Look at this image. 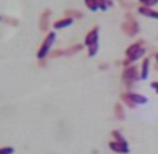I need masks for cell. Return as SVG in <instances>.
<instances>
[{
    "mask_svg": "<svg viewBox=\"0 0 158 154\" xmlns=\"http://www.w3.org/2000/svg\"><path fill=\"white\" fill-rule=\"evenodd\" d=\"M64 56V49H57V50H52L49 53L50 58H56V57H61Z\"/></svg>",
    "mask_w": 158,
    "mask_h": 154,
    "instance_id": "obj_20",
    "label": "cell"
},
{
    "mask_svg": "<svg viewBox=\"0 0 158 154\" xmlns=\"http://www.w3.org/2000/svg\"><path fill=\"white\" fill-rule=\"evenodd\" d=\"M105 2L107 4L108 7H110V6H113V0H104Z\"/></svg>",
    "mask_w": 158,
    "mask_h": 154,
    "instance_id": "obj_26",
    "label": "cell"
},
{
    "mask_svg": "<svg viewBox=\"0 0 158 154\" xmlns=\"http://www.w3.org/2000/svg\"><path fill=\"white\" fill-rule=\"evenodd\" d=\"M73 23V18H69V17H66V18H61L59 21L55 22L54 23V29L55 30H60V29H64V27H67V26L72 25Z\"/></svg>",
    "mask_w": 158,
    "mask_h": 154,
    "instance_id": "obj_9",
    "label": "cell"
},
{
    "mask_svg": "<svg viewBox=\"0 0 158 154\" xmlns=\"http://www.w3.org/2000/svg\"><path fill=\"white\" fill-rule=\"evenodd\" d=\"M108 146H109V148L111 151H114V152L119 154H127L130 152L129 145L118 143V142H110V143L108 144Z\"/></svg>",
    "mask_w": 158,
    "mask_h": 154,
    "instance_id": "obj_6",
    "label": "cell"
},
{
    "mask_svg": "<svg viewBox=\"0 0 158 154\" xmlns=\"http://www.w3.org/2000/svg\"><path fill=\"white\" fill-rule=\"evenodd\" d=\"M114 113H115L116 118L118 120H124L125 119V110L121 103H116L114 108Z\"/></svg>",
    "mask_w": 158,
    "mask_h": 154,
    "instance_id": "obj_13",
    "label": "cell"
},
{
    "mask_svg": "<svg viewBox=\"0 0 158 154\" xmlns=\"http://www.w3.org/2000/svg\"><path fill=\"white\" fill-rule=\"evenodd\" d=\"M121 29L124 33H125L127 36H134L137 35L138 33L140 32V26L138 24L137 19L134 18L132 14H130V13H126L125 15V22L122 23V25H121Z\"/></svg>",
    "mask_w": 158,
    "mask_h": 154,
    "instance_id": "obj_1",
    "label": "cell"
},
{
    "mask_svg": "<svg viewBox=\"0 0 158 154\" xmlns=\"http://www.w3.org/2000/svg\"><path fill=\"white\" fill-rule=\"evenodd\" d=\"M111 136L114 137V140H115L116 142H118V143H122V144H125V145H129L127 140L124 138V136H123L122 134L119 133L118 130H113V132H111Z\"/></svg>",
    "mask_w": 158,
    "mask_h": 154,
    "instance_id": "obj_16",
    "label": "cell"
},
{
    "mask_svg": "<svg viewBox=\"0 0 158 154\" xmlns=\"http://www.w3.org/2000/svg\"><path fill=\"white\" fill-rule=\"evenodd\" d=\"M121 100H122L123 102H124V103L127 105V107L131 108V109H134V108L137 107V104L134 103V102H133V101L131 100L129 97H127V94H126V93H122V94H121Z\"/></svg>",
    "mask_w": 158,
    "mask_h": 154,
    "instance_id": "obj_17",
    "label": "cell"
},
{
    "mask_svg": "<svg viewBox=\"0 0 158 154\" xmlns=\"http://www.w3.org/2000/svg\"><path fill=\"white\" fill-rule=\"evenodd\" d=\"M138 11L139 14H141L142 16H146V17H150L155 18V19H158V11L151 9L150 7H146V6H142V7L138 8Z\"/></svg>",
    "mask_w": 158,
    "mask_h": 154,
    "instance_id": "obj_7",
    "label": "cell"
},
{
    "mask_svg": "<svg viewBox=\"0 0 158 154\" xmlns=\"http://www.w3.org/2000/svg\"><path fill=\"white\" fill-rule=\"evenodd\" d=\"M85 6L89 8L91 11H96L98 9V0H84Z\"/></svg>",
    "mask_w": 158,
    "mask_h": 154,
    "instance_id": "obj_18",
    "label": "cell"
},
{
    "mask_svg": "<svg viewBox=\"0 0 158 154\" xmlns=\"http://www.w3.org/2000/svg\"><path fill=\"white\" fill-rule=\"evenodd\" d=\"M156 60H157V62H158V53L156 54Z\"/></svg>",
    "mask_w": 158,
    "mask_h": 154,
    "instance_id": "obj_27",
    "label": "cell"
},
{
    "mask_svg": "<svg viewBox=\"0 0 158 154\" xmlns=\"http://www.w3.org/2000/svg\"><path fill=\"white\" fill-rule=\"evenodd\" d=\"M142 44H143V42H142V40L141 41H139V42H135L133 43V44H131L127 49H126L125 51V54L127 56V57H131L132 54H134L137 51H139L142 48Z\"/></svg>",
    "mask_w": 158,
    "mask_h": 154,
    "instance_id": "obj_11",
    "label": "cell"
},
{
    "mask_svg": "<svg viewBox=\"0 0 158 154\" xmlns=\"http://www.w3.org/2000/svg\"><path fill=\"white\" fill-rule=\"evenodd\" d=\"M55 39H56L55 32H49L47 34V36L44 38L39 51H38V53H36V57L39 58L40 60H41V59H44V57L49 53V50H50V48H51V45H52V43H54Z\"/></svg>",
    "mask_w": 158,
    "mask_h": 154,
    "instance_id": "obj_3",
    "label": "cell"
},
{
    "mask_svg": "<svg viewBox=\"0 0 158 154\" xmlns=\"http://www.w3.org/2000/svg\"><path fill=\"white\" fill-rule=\"evenodd\" d=\"M50 16H51V9L47 8L44 9L43 13L40 16V21H39V27L42 32H47L49 30V22H50Z\"/></svg>",
    "mask_w": 158,
    "mask_h": 154,
    "instance_id": "obj_4",
    "label": "cell"
},
{
    "mask_svg": "<svg viewBox=\"0 0 158 154\" xmlns=\"http://www.w3.org/2000/svg\"><path fill=\"white\" fill-rule=\"evenodd\" d=\"M126 94H127V97H129L135 104H146L148 102L147 97H143V95H141V94L133 93V92H129V93H126Z\"/></svg>",
    "mask_w": 158,
    "mask_h": 154,
    "instance_id": "obj_8",
    "label": "cell"
},
{
    "mask_svg": "<svg viewBox=\"0 0 158 154\" xmlns=\"http://www.w3.org/2000/svg\"><path fill=\"white\" fill-rule=\"evenodd\" d=\"M119 4H121V6H123L124 8H130V7H132V5H130L126 0H117Z\"/></svg>",
    "mask_w": 158,
    "mask_h": 154,
    "instance_id": "obj_23",
    "label": "cell"
},
{
    "mask_svg": "<svg viewBox=\"0 0 158 154\" xmlns=\"http://www.w3.org/2000/svg\"><path fill=\"white\" fill-rule=\"evenodd\" d=\"M98 48H99V44L97 43H94V44H91L88 47V54H89V57H94L98 52Z\"/></svg>",
    "mask_w": 158,
    "mask_h": 154,
    "instance_id": "obj_19",
    "label": "cell"
},
{
    "mask_svg": "<svg viewBox=\"0 0 158 154\" xmlns=\"http://www.w3.org/2000/svg\"><path fill=\"white\" fill-rule=\"evenodd\" d=\"M122 79L127 87H132L133 84L140 79V74L138 72L137 66H127L122 74Z\"/></svg>",
    "mask_w": 158,
    "mask_h": 154,
    "instance_id": "obj_2",
    "label": "cell"
},
{
    "mask_svg": "<svg viewBox=\"0 0 158 154\" xmlns=\"http://www.w3.org/2000/svg\"><path fill=\"white\" fill-rule=\"evenodd\" d=\"M98 39H99V27L96 26L94 29H92L88 34H86L84 43H85L86 47H89V45L94 44V43H97Z\"/></svg>",
    "mask_w": 158,
    "mask_h": 154,
    "instance_id": "obj_5",
    "label": "cell"
},
{
    "mask_svg": "<svg viewBox=\"0 0 158 154\" xmlns=\"http://www.w3.org/2000/svg\"><path fill=\"white\" fill-rule=\"evenodd\" d=\"M13 153H14V148L10 146L1 147L0 148V154H13Z\"/></svg>",
    "mask_w": 158,
    "mask_h": 154,
    "instance_id": "obj_22",
    "label": "cell"
},
{
    "mask_svg": "<svg viewBox=\"0 0 158 154\" xmlns=\"http://www.w3.org/2000/svg\"><path fill=\"white\" fill-rule=\"evenodd\" d=\"M156 92H157V94H158V91H156Z\"/></svg>",
    "mask_w": 158,
    "mask_h": 154,
    "instance_id": "obj_28",
    "label": "cell"
},
{
    "mask_svg": "<svg viewBox=\"0 0 158 154\" xmlns=\"http://www.w3.org/2000/svg\"><path fill=\"white\" fill-rule=\"evenodd\" d=\"M0 19H1V17H0Z\"/></svg>",
    "mask_w": 158,
    "mask_h": 154,
    "instance_id": "obj_29",
    "label": "cell"
},
{
    "mask_svg": "<svg viewBox=\"0 0 158 154\" xmlns=\"http://www.w3.org/2000/svg\"><path fill=\"white\" fill-rule=\"evenodd\" d=\"M4 21H6V22H8V24L9 25H17V21L16 19H11V18H8V17H5L4 18Z\"/></svg>",
    "mask_w": 158,
    "mask_h": 154,
    "instance_id": "obj_24",
    "label": "cell"
},
{
    "mask_svg": "<svg viewBox=\"0 0 158 154\" xmlns=\"http://www.w3.org/2000/svg\"><path fill=\"white\" fill-rule=\"evenodd\" d=\"M65 15L66 17L69 18H82L83 13L81 10H76V9H67L65 10Z\"/></svg>",
    "mask_w": 158,
    "mask_h": 154,
    "instance_id": "obj_15",
    "label": "cell"
},
{
    "mask_svg": "<svg viewBox=\"0 0 158 154\" xmlns=\"http://www.w3.org/2000/svg\"><path fill=\"white\" fill-rule=\"evenodd\" d=\"M149 58H144L142 61V66H141V73H140V78L141 79H147L149 75Z\"/></svg>",
    "mask_w": 158,
    "mask_h": 154,
    "instance_id": "obj_12",
    "label": "cell"
},
{
    "mask_svg": "<svg viewBox=\"0 0 158 154\" xmlns=\"http://www.w3.org/2000/svg\"><path fill=\"white\" fill-rule=\"evenodd\" d=\"M144 53H146V49H144V48H141L140 50L137 51V52H135L134 54H132L131 57H127V59H126V60L123 61V64H124V66H126V67H127V66H129L132 61H135L137 59H139L140 57H142Z\"/></svg>",
    "mask_w": 158,
    "mask_h": 154,
    "instance_id": "obj_10",
    "label": "cell"
},
{
    "mask_svg": "<svg viewBox=\"0 0 158 154\" xmlns=\"http://www.w3.org/2000/svg\"><path fill=\"white\" fill-rule=\"evenodd\" d=\"M141 4L144 5L146 7H152L158 4V0H139Z\"/></svg>",
    "mask_w": 158,
    "mask_h": 154,
    "instance_id": "obj_21",
    "label": "cell"
},
{
    "mask_svg": "<svg viewBox=\"0 0 158 154\" xmlns=\"http://www.w3.org/2000/svg\"><path fill=\"white\" fill-rule=\"evenodd\" d=\"M150 86L152 87V89H155L156 91H158V82H152L150 84Z\"/></svg>",
    "mask_w": 158,
    "mask_h": 154,
    "instance_id": "obj_25",
    "label": "cell"
},
{
    "mask_svg": "<svg viewBox=\"0 0 158 154\" xmlns=\"http://www.w3.org/2000/svg\"><path fill=\"white\" fill-rule=\"evenodd\" d=\"M83 49L82 44H75V45H72V47L67 48V49H64V56H73L74 53L79 52Z\"/></svg>",
    "mask_w": 158,
    "mask_h": 154,
    "instance_id": "obj_14",
    "label": "cell"
}]
</instances>
